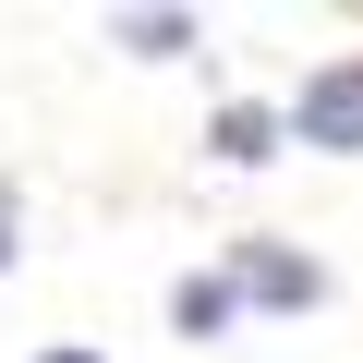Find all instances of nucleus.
Instances as JSON below:
<instances>
[{
	"mask_svg": "<svg viewBox=\"0 0 363 363\" xmlns=\"http://www.w3.org/2000/svg\"><path fill=\"white\" fill-rule=\"evenodd\" d=\"M303 145H327V157H363V49L351 61H327V73H303V97L279 109Z\"/></svg>",
	"mask_w": 363,
	"mask_h": 363,
	"instance_id": "f257e3e1",
	"label": "nucleus"
},
{
	"mask_svg": "<svg viewBox=\"0 0 363 363\" xmlns=\"http://www.w3.org/2000/svg\"><path fill=\"white\" fill-rule=\"evenodd\" d=\"M230 291L267 303V315H315V303H327V267H315L303 242H230Z\"/></svg>",
	"mask_w": 363,
	"mask_h": 363,
	"instance_id": "f03ea898",
	"label": "nucleus"
},
{
	"mask_svg": "<svg viewBox=\"0 0 363 363\" xmlns=\"http://www.w3.org/2000/svg\"><path fill=\"white\" fill-rule=\"evenodd\" d=\"M279 133H291L279 109H255V97H230V109L206 121V157H218V169H267V157H279Z\"/></svg>",
	"mask_w": 363,
	"mask_h": 363,
	"instance_id": "7ed1b4c3",
	"label": "nucleus"
},
{
	"mask_svg": "<svg viewBox=\"0 0 363 363\" xmlns=\"http://www.w3.org/2000/svg\"><path fill=\"white\" fill-rule=\"evenodd\" d=\"M230 315H242L230 267H194V279H169V327H182V339H230Z\"/></svg>",
	"mask_w": 363,
	"mask_h": 363,
	"instance_id": "20e7f679",
	"label": "nucleus"
},
{
	"mask_svg": "<svg viewBox=\"0 0 363 363\" xmlns=\"http://www.w3.org/2000/svg\"><path fill=\"white\" fill-rule=\"evenodd\" d=\"M109 49H133V61H182V49H206V25H194V13H109Z\"/></svg>",
	"mask_w": 363,
	"mask_h": 363,
	"instance_id": "39448f33",
	"label": "nucleus"
},
{
	"mask_svg": "<svg viewBox=\"0 0 363 363\" xmlns=\"http://www.w3.org/2000/svg\"><path fill=\"white\" fill-rule=\"evenodd\" d=\"M25 255V206H13V182H0V267Z\"/></svg>",
	"mask_w": 363,
	"mask_h": 363,
	"instance_id": "423d86ee",
	"label": "nucleus"
},
{
	"mask_svg": "<svg viewBox=\"0 0 363 363\" xmlns=\"http://www.w3.org/2000/svg\"><path fill=\"white\" fill-rule=\"evenodd\" d=\"M49 363H97V351H49Z\"/></svg>",
	"mask_w": 363,
	"mask_h": 363,
	"instance_id": "0eeeda50",
	"label": "nucleus"
}]
</instances>
